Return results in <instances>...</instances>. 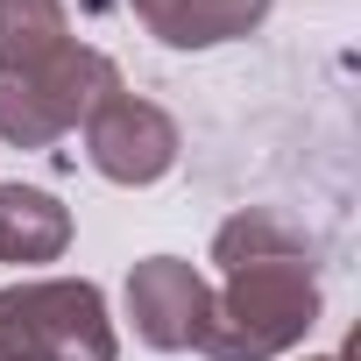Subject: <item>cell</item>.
Instances as JSON below:
<instances>
[{"label":"cell","mask_w":361,"mask_h":361,"mask_svg":"<svg viewBox=\"0 0 361 361\" xmlns=\"http://www.w3.org/2000/svg\"><path fill=\"white\" fill-rule=\"evenodd\" d=\"M206 305H213V283L177 255H149V262L128 269V319H135V340L156 347V354L199 347Z\"/></svg>","instance_id":"obj_4"},{"label":"cell","mask_w":361,"mask_h":361,"mask_svg":"<svg viewBox=\"0 0 361 361\" xmlns=\"http://www.w3.org/2000/svg\"><path fill=\"white\" fill-rule=\"evenodd\" d=\"M128 8L170 50H213L269 22V0H128Z\"/></svg>","instance_id":"obj_5"},{"label":"cell","mask_w":361,"mask_h":361,"mask_svg":"<svg viewBox=\"0 0 361 361\" xmlns=\"http://www.w3.org/2000/svg\"><path fill=\"white\" fill-rule=\"evenodd\" d=\"M71 248V213L43 185H0V262H57Z\"/></svg>","instance_id":"obj_6"},{"label":"cell","mask_w":361,"mask_h":361,"mask_svg":"<svg viewBox=\"0 0 361 361\" xmlns=\"http://www.w3.org/2000/svg\"><path fill=\"white\" fill-rule=\"evenodd\" d=\"M319 326V276L312 255H276V262H241L206 305L199 354L206 361H276Z\"/></svg>","instance_id":"obj_1"},{"label":"cell","mask_w":361,"mask_h":361,"mask_svg":"<svg viewBox=\"0 0 361 361\" xmlns=\"http://www.w3.org/2000/svg\"><path fill=\"white\" fill-rule=\"evenodd\" d=\"M276 255H312V248H305V234H298L283 213H269V206H241V213L213 234V262H220V269L276 262Z\"/></svg>","instance_id":"obj_8"},{"label":"cell","mask_w":361,"mask_h":361,"mask_svg":"<svg viewBox=\"0 0 361 361\" xmlns=\"http://www.w3.org/2000/svg\"><path fill=\"white\" fill-rule=\"evenodd\" d=\"M0 361H15V354H0Z\"/></svg>","instance_id":"obj_10"},{"label":"cell","mask_w":361,"mask_h":361,"mask_svg":"<svg viewBox=\"0 0 361 361\" xmlns=\"http://www.w3.org/2000/svg\"><path fill=\"white\" fill-rule=\"evenodd\" d=\"M85 156L106 185H156L177 163V121L156 106V99H135V92H114L92 121H85Z\"/></svg>","instance_id":"obj_3"},{"label":"cell","mask_w":361,"mask_h":361,"mask_svg":"<svg viewBox=\"0 0 361 361\" xmlns=\"http://www.w3.org/2000/svg\"><path fill=\"white\" fill-rule=\"evenodd\" d=\"M0 354L15 361H121L99 283L85 276H29L0 290Z\"/></svg>","instance_id":"obj_2"},{"label":"cell","mask_w":361,"mask_h":361,"mask_svg":"<svg viewBox=\"0 0 361 361\" xmlns=\"http://www.w3.org/2000/svg\"><path fill=\"white\" fill-rule=\"evenodd\" d=\"M71 50L64 0H0V71H36Z\"/></svg>","instance_id":"obj_7"},{"label":"cell","mask_w":361,"mask_h":361,"mask_svg":"<svg viewBox=\"0 0 361 361\" xmlns=\"http://www.w3.org/2000/svg\"><path fill=\"white\" fill-rule=\"evenodd\" d=\"M312 361H347V354H312Z\"/></svg>","instance_id":"obj_9"}]
</instances>
